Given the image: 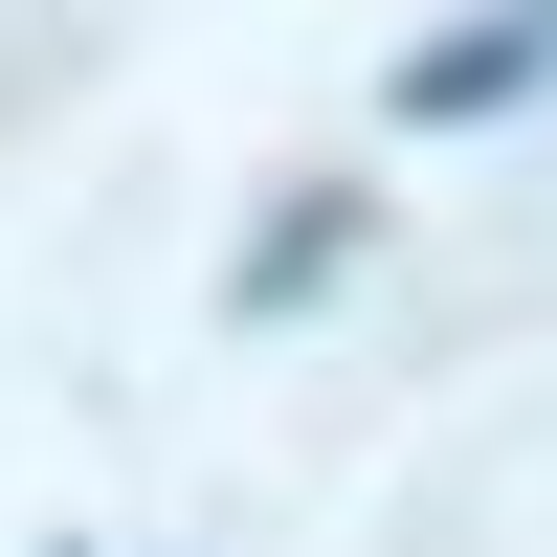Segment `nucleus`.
<instances>
[{
  "label": "nucleus",
  "instance_id": "obj_1",
  "mask_svg": "<svg viewBox=\"0 0 557 557\" xmlns=\"http://www.w3.org/2000/svg\"><path fill=\"white\" fill-rule=\"evenodd\" d=\"M535 67H557V0H491V23L401 45V134H469V112H513Z\"/></svg>",
  "mask_w": 557,
  "mask_h": 557
}]
</instances>
